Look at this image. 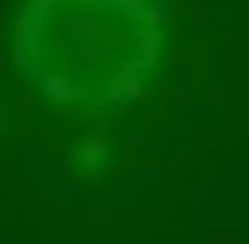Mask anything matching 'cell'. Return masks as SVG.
I'll return each instance as SVG.
<instances>
[{
	"label": "cell",
	"mask_w": 249,
	"mask_h": 244,
	"mask_svg": "<svg viewBox=\"0 0 249 244\" xmlns=\"http://www.w3.org/2000/svg\"><path fill=\"white\" fill-rule=\"evenodd\" d=\"M12 73L55 116H109L146 98L164 67L158 0H18Z\"/></svg>",
	"instance_id": "6da1fadb"
}]
</instances>
